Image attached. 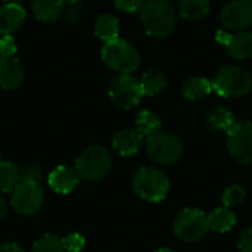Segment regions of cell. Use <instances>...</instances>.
<instances>
[{
    "instance_id": "cell-28",
    "label": "cell",
    "mask_w": 252,
    "mask_h": 252,
    "mask_svg": "<svg viewBox=\"0 0 252 252\" xmlns=\"http://www.w3.org/2000/svg\"><path fill=\"white\" fill-rule=\"evenodd\" d=\"M41 179H43V168H41V165H38L35 162H31V164L25 165L24 170L21 171V180L40 183Z\"/></svg>"
},
{
    "instance_id": "cell-6",
    "label": "cell",
    "mask_w": 252,
    "mask_h": 252,
    "mask_svg": "<svg viewBox=\"0 0 252 252\" xmlns=\"http://www.w3.org/2000/svg\"><path fill=\"white\" fill-rule=\"evenodd\" d=\"M146 149L149 158L161 165L176 164L183 155V143L179 137L170 133H157L148 137Z\"/></svg>"
},
{
    "instance_id": "cell-13",
    "label": "cell",
    "mask_w": 252,
    "mask_h": 252,
    "mask_svg": "<svg viewBox=\"0 0 252 252\" xmlns=\"http://www.w3.org/2000/svg\"><path fill=\"white\" fill-rule=\"evenodd\" d=\"M24 81V68L13 56L0 55V87L6 90L18 89Z\"/></svg>"
},
{
    "instance_id": "cell-29",
    "label": "cell",
    "mask_w": 252,
    "mask_h": 252,
    "mask_svg": "<svg viewBox=\"0 0 252 252\" xmlns=\"http://www.w3.org/2000/svg\"><path fill=\"white\" fill-rule=\"evenodd\" d=\"M63 241H65V250L69 252H80L86 245L84 238L78 233H71Z\"/></svg>"
},
{
    "instance_id": "cell-25",
    "label": "cell",
    "mask_w": 252,
    "mask_h": 252,
    "mask_svg": "<svg viewBox=\"0 0 252 252\" xmlns=\"http://www.w3.org/2000/svg\"><path fill=\"white\" fill-rule=\"evenodd\" d=\"M208 224H210V229H213V230L229 232L236 224L235 213L227 207L219 208L208 216Z\"/></svg>"
},
{
    "instance_id": "cell-23",
    "label": "cell",
    "mask_w": 252,
    "mask_h": 252,
    "mask_svg": "<svg viewBox=\"0 0 252 252\" xmlns=\"http://www.w3.org/2000/svg\"><path fill=\"white\" fill-rule=\"evenodd\" d=\"M140 89L143 96H154L159 92H162L167 86V77L164 75V72L158 71V69H151L148 72L143 74L142 80L139 81Z\"/></svg>"
},
{
    "instance_id": "cell-21",
    "label": "cell",
    "mask_w": 252,
    "mask_h": 252,
    "mask_svg": "<svg viewBox=\"0 0 252 252\" xmlns=\"http://www.w3.org/2000/svg\"><path fill=\"white\" fill-rule=\"evenodd\" d=\"M118 32H120V22L114 15H100L96 22H94V34L100 38L108 41H112L115 38H118Z\"/></svg>"
},
{
    "instance_id": "cell-31",
    "label": "cell",
    "mask_w": 252,
    "mask_h": 252,
    "mask_svg": "<svg viewBox=\"0 0 252 252\" xmlns=\"http://www.w3.org/2000/svg\"><path fill=\"white\" fill-rule=\"evenodd\" d=\"M112 3L115 4V7H118L120 10L124 12H136L140 10L143 6V0H112Z\"/></svg>"
},
{
    "instance_id": "cell-2",
    "label": "cell",
    "mask_w": 252,
    "mask_h": 252,
    "mask_svg": "<svg viewBox=\"0 0 252 252\" xmlns=\"http://www.w3.org/2000/svg\"><path fill=\"white\" fill-rule=\"evenodd\" d=\"M103 62L120 74H131L140 65V55L128 41L115 38L108 41L102 49Z\"/></svg>"
},
{
    "instance_id": "cell-37",
    "label": "cell",
    "mask_w": 252,
    "mask_h": 252,
    "mask_svg": "<svg viewBox=\"0 0 252 252\" xmlns=\"http://www.w3.org/2000/svg\"><path fill=\"white\" fill-rule=\"evenodd\" d=\"M6 3H19L21 0H4Z\"/></svg>"
},
{
    "instance_id": "cell-5",
    "label": "cell",
    "mask_w": 252,
    "mask_h": 252,
    "mask_svg": "<svg viewBox=\"0 0 252 252\" xmlns=\"http://www.w3.org/2000/svg\"><path fill=\"white\" fill-rule=\"evenodd\" d=\"M133 188L142 199L159 202L170 190V180L157 168H140L133 179Z\"/></svg>"
},
{
    "instance_id": "cell-14",
    "label": "cell",
    "mask_w": 252,
    "mask_h": 252,
    "mask_svg": "<svg viewBox=\"0 0 252 252\" xmlns=\"http://www.w3.org/2000/svg\"><path fill=\"white\" fill-rule=\"evenodd\" d=\"M80 176L75 168H71L68 165H59L49 174V186L56 193L66 195L75 189L78 185Z\"/></svg>"
},
{
    "instance_id": "cell-35",
    "label": "cell",
    "mask_w": 252,
    "mask_h": 252,
    "mask_svg": "<svg viewBox=\"0 0 252 252\" xmlns=\"http://www.w3.org/2000/svg\"><path fill=\"white\" fill-rule=\"evenodd\" d=\"M65 3H69V4H77V3H80L81 0H63Z\"/></svg>"
},
{
    "instance_id": "cell-18",
    "label": "cell",
    "mask_w": 252,
    "mask_h": 252,
    "mask_svg": "<svg viewBox=\"0 0 252 252\" xmlns=\"http://www.w3.org/2000/svg\"><path fill=\"white\" fill-rule=\"evenodd\" d=\"M63 0H34L32 13L41 22H53L63 13Z\"/></svg>"
},
{
    "instance_id": "cell-36",
    "label": "cell",
    "mask_w": 252,
    "mask_h": 252,
    "mask_svg": "<svg viewBox=\"0 0 252 252\" xmlns=\"http://www.w3.org/2000/svg\"><path fill=\"white\" fill-rule=\"evenodd\" d=\"M157 252H176V251H173V250H170V248H162V250H158Z\"/></svg>"
},
{
    "instance_id": "cell-1",
    "label": "cell",
    "mask_w": 252,
    "mask_h": 252,
    "mask_svg": "<svg viewBox=\"0 0 252 252\" xmlns=\"http://www.w3.org/2000/svg\"><path fill=\"white\" fill-rule=\"evenodd\" d=\"M140 19L152 37H167L176 25V10L167 0H148L140 9Z\"/></svg>"
},
{
    "instance_id": "cell-22",
    "label": "cell",
    "mask_w": 252,
    "mask_h": 252,
    "mask_svg": "<svg viewBox=\"0 0 252 252\" xmlns=\"http://www.w3.org/2000/svg\"><path fill=\"white\" fill-rule=\"evenodd\" d=\"M21 182V170L10 161H0V192L10 193Z\"/></svg>"
},
{
    "instance_id": "cell-3",
    "label": "cell",
    "mask_w": 252,
    "mask_h": 252,
    "mask_svg": "<svg viewBox=\"0 0 252 252\" xmlns=\"http://www.w3.org/2000/svg\"><path fill=\"white\" fill-rule=\"evenodd\" d=\"M251 74L241 66H223L213 80V90L223 97H241L251 92Z\"/></svg>"
},
{
    "instance_id": "cell-33",
    "label": "cell",
    "mask_w": 252,
    "mask_h": 252,
    "mask_svg": "<svg viewBox=\"0 0 252 252\" xmlns=\"http://www.w3.org/2000/svg\"><path fill=\"white\" fill-rule=\"evenodd\" d=\"M0 252H24V250L19 248L16 244L4 242V244H0Z\"/></svg>"
},
{
    "instance_id": "cell-4",
    "label": "cell",
    "mask_w": 252,
    "mask_h": 252,
    "mask_svg": "<svg viewBox=\"0 0 252 252\" xmlns=\"http://www.w3.org/2000/svg\"><path fill=\"white\" fill-rule=\"evenodd\" d=\"M75 170L80 177L89 182L102 180L111 170V155L100 145L87 146L75 161Z\"/></svg>"
},
{
    "instance_id": "cell-7",
    "label": "cell",
    "mask_w": 252,
    "mask_h": 252,
    "mask_svg": "<svg viewBox=\"0 0 252 252\" xmlns=\"http://www.w3.org/2000/svg\"><path fill=\"white\" fill-rule=\"evenodd\" d=\"M208 230V216L198 208H186L174 220V233L185 242H198Z\"/></svg>"
},
{
    "instance_id": "cell-32",
    "label": "cell",
    "mask_w": 252,
    "mask_h": 252,
    "mask_svg": "<svg viewBox=\"0 0 252 252\" xmlns=\"http://www.w3.org/2000/svg\"><path fill=\"white\" fill-rule=\"evenodd\" d=\"M238 247L241 252H252V227H248L242 232Z\"/></svg>"
},
{
    "instance_id": "cell-20",
    "label": "cell",
    "mask_w": 252,
    "mask_h": 252,
    "mask_svg": "<svg viewBox=\"0 0 252 252\" xmlns=\"http://www.w3.org/2000/svg\"><path fill=\"white\" fill-rule=\"evenodd\" d=\"M211 7V0H179V12L188 21L204 18Z\"/></svg>"
},
{
    "instance_id": "cell-17",
    "label": "cell",
    "mask_w": 252,
    "mask_h": 252,
    "mask_svg": "<svg viewBox=\"0 0 252 252\" xmlns=\"http://www.w3.org/2000/svg\"><path fill=\"white\" fill-rule=\"evenodd\" d=\"M205 126L214 133H227L235 126V117L229 109L217 106L207 112Z\"/></svg>"
},
{
    "instance_id": "cell-27",
    "label": "cell",
    "mask_w": 252,
    "mask_h": 252,
    "mask_svg": "<svg viewBox=\"0 0 252 252\" xmlns=\"http://www.w3.org/2000/svg\"><path fill=\"white\" fill-rule=\"evenodd\" d=\"M247 193L244 190V188L238 186V185H233L230 188H227L223 193V204L224 207L227 208H232V207H236L239 205L241 202H244Z\"/></svg>"
},
{
    "instance_id": "cell-10",
    "label": "cell",
    "mask_w": 252,
    "mask_h": 252,
    "mask_svg": "<svg viewBox=\"0 0 252 252\" xmlns=\"http://www.w3.org/2000/svg\"><path fill=\"white\" fill-rule=\"evenodd\" d=\"M227 149L230 155L241 164L252 162V123L242 121L227 131Z\"/></svg>"
},
{
    "instance_id": "cell-8",
    "label": "cell",
    "mask_w": 252,
    "mask_h": 252,
    "mask_svg": "<svg viewBox=\"0 0 252 252\" xmlns=\"http://www.w3.org/2000/svg\"><path fill=\"white\" fill-rule=\"evenodd\" d=\"M44 201V192L40 183L21 180L12 192V207L19 216H34L40 211Z\"/></svg>"
},
{
    "instance_id": "cell-39",
    "label": "cell",
    "mask_w": 252,
    "mask_h": 252,
    "mask_svg": "<svg viewBox=\"0 0 252 252\" xmlns=\"http://www.w3.org/2000/svg\"><path fill=\"white\" fill-rule=\"evenodd\" d=\"M251 1H252V0H251Z\"/></svg>"
},
{
    "instance_id": "cell-34",
    "label": "cell",
    "mask_w": 252,
    "mask_h": 252,
    "mask_svg": "<svg viewBox=\"0 0 252 252\" xmlns=\"http://www.w3.org/2000/svg\"><path fill=\"white\" fill-rule=\"evenodd\" d=\"M6 214H7V204H6L3 195L0 193V221L6 217Z\"/></svg>"
},
{
    "instance_id": "cell-9",
    "label": "cell",
    "mask_w": 252,
    "mask_h": 252,
    "mask_svg": "<svg viewBox=\"0 0 252 252\" xmlns=\"http://www.w3.org/2000/svg\"><path fill=\"white\" fill-rule=\"evenodd\" d=\"M108 96L118 108L130 109L139 105L143 93L136 78H133L130 74H121L111 81L108 87Z\"/></svg>"
},
{
    "instance_id": "cell-30",
    "label": "cell",
    "mask_w": 252,
    "mask_h": 252,
    "mask_svg": "<svg viewBox=\"0 0 252 252\" xmlns=\"http://www.w3.org/2000/svg\"><path fill=\"white\" fill-rule=\"evenodd\" d=\"M16 52V41L12 35H1L0 38V55L13 56Z\"/></svg>"
},
{
    "instance_id": "cell-26",
    "label": "cell",
    "mask_w": 252,
    "mask_h": 252,
    "mask_svg": "<svg viewBox=\"0 0 252 252\" xmlns=\"http://www.w3.org/2000/svg\"><path fill=\"white\" fill-rule=\"evenodd\" d=\"M65 241L58 235L47 233L32 245V252H65Z\"/></svg>"
},
{
    "instance_id": "cell-16",
    "label": "cell",
    "mask_w": 252,
    "mask_h": 252,
    "mask_svg": "<svg viewBox=\"0 0 252 252\" xmlns=\"http://www.w3.org/2000/svg\"><path fill=\"white\" fill-rule=\"evenodd\" d=\"M142 140H143V136L136 128H124L115 133L112 139V146L120 155L130 157V155H134L140 149Z\"/></svg>"
},
{
    "instance_id": "cell-38",
    "label": "cell",
    "mask_w": 252,
    "mask_h": 252,
    "mask_svg": "<svg viewBox=\"0 0 252 252\" xmlns=\"http://www.w3.org/2000/svg\"><path fill=\"white\" fill-rule=\"evenodd\" d=\"M0 161H1V159H0Z\"/></svg>"
},
{
    "instance_id": "cell-24",
    "label": "cell",
    "mask_w": 252,
    "mask_h": 252,
    "mask_svg": "<svg viewBox=\"0 0 252 252\" xmlns=\"http://www.w3.org/2000/svg\"><path fill=\"white\" fill-rule=\"evenodd\" d=\"M161 118L152 111H142L136 118V130L146 137H151L161 131Z\"/></svg>"
},
{
    "instance_id": "cell-15",
    "label": "cell",
    "mask_w": 252,
    "mask_h": 252,
    "mask_svg": "<svg viewBox=\"0 0 252 252\" xmlns=\"http://www.w3.org/2000/svg\"><path fill=\"white\" fill-rule=\"evenodd\" d=\"M25 10L18 3H6L0 7V35H10L25 22Z\"/></svg>"
},
{
    "instance_id": "cell-19",
    "label": "cell",
    "mask_w": 252,
    "mask_h": 252,
    "mask_svg": "<svg viewBox=\"0 0 252 252\" xmlns=\"http://www.w3.org/2000/svg\"><path fill=\"white\" fill-rule=\"evenodd\" d=\"M213 90V81L204 77H192L183 84V94L189 100H201Z\"/></svg>"
},
{
    "instance_id": "cell-11",
    "label": "cell",
    "mask_w": 252,
    "mask_h": 252,
    "mask_svg": "<svg viewBox=\"0 0 252 252\" xmlns=\"http://www.w3.org/2000/svg\"><path fill=\"white\" fill-rule=\"evenodd\" d=\"M221 22L227 30L241 31L252 24L251 0H232L221 10Z\"/></svg>"
},
{
    "instance_id": "cell-12",
    "label": "cell",
    "mask_w": 252,
    "mask_h": 252,
    "mask_svg": "<svg viewBox=\"0 0 252 252\" xmlns=\"http://www.w3.org/2000/svg\"><path fill=\"white\" fill-rule=\"evenodd\" d=\"M216 40L226 46L227 52L236 59L252 58V32L244 31L239 34H229V31H219Z\"/></svg>"
}]
</instances>
